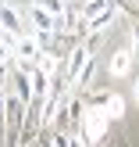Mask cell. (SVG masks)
<instances>
[{
    "mask_svg": "<svg viewBox=\"0 0 139 147\" xmlns=\"http://www.w3.org/2000/svg\"><path fill=\"white\" fill-rule=\"evenodd\" d=\"M111 122L114 119L107 111H100V108H86V119H78V129H82V133L75 136V144H100Z\"/></svg>",
    "mask_w": 139,
    "mask_h": 147,
    "instance_id": "6da1fadb",
    "label": "cell"
},
{
    "mask_svg": "<svg viewBox=\"0 0 139 147\" xmlns=\"http://www.w3.org/2000/svg\"><path fill=\"white\" fill-rule=\"evenodd\" d=\"M25 100L21 97H4V111H7V136H4V144H18V136H21V122H25Z\"/></svg>",
    "mask_w": 139,
    "mask_h": 147,
    "instance_id": "7a4b0ae2",
    "label": "cell"
},
{
    "mask_svg": "<svg viewBox=\"0 0 139 147\" xmlns=\"http://www.w3.org/2000/svg\"><path fill=\"white\" fill-rule=\"evenodd\" d=\"M11 54L18 57V65H29V61H36V57H39V43H36V40H25V36H18V40L11 43Z\"/></svg>",
    "mask_w": 139,
    "mask_h": 147,
    "instance_id": "3957f363",
    "label": "cell"
},
{
    "mask_svg": "<svg viewBox=\"0 0 139 147\" xmlns=\"http://www.w3.org/2000/svg\"><path fill=\"white\" fill-rule=\"evenodd\" d=\"M86 61H89V50H86V47H71V54L64 57L61 65H64V72H68L71 79H78V72L86 68Z\"/></svg>",
    "mask_w": 139,
    "mask_h": 147,
    "instance_id": "277c9868",
    "label": "cell"
},
{
    "mask_svg": "<svg viewBox=\"0 0 139 147\" xmlns=\"http://www.w3.org/2000/svg\"><path fill=\"white\" fill-rule=\"evenodd\" d=\"M29 18H32V25L39 29V32H50V29H57V22H61V18H57V14L43 11L39 4H32V7H29Z\"/></svg>",
    "mask_w": 139,
    "mask_h": 147,
    "instance_id": "5b68a950",
    "label": "cell"
},
{
    "mask_svg": "<svg viewBox=\"0 0 139 147\" xmlns=\"http://www.w3.org/2000/svg\"><path fill=\"white\" fill-rule=\"evenodd\" d=\"M11 86H14V97H21L25 104L32 100V86H29V72L21 68V65H18V72L11 76Z\"/></svg>",
    "mask_w": 139,
    "mask_h": 147,
    "instance_id": "8992f818",
    "label": "cell"
},
{
    "mask_svg": "<svg viewBox=\"0 0 139 147\" xmlns=\"http://www.w3.org/2000/svg\"><path fill=\"white\" fill-rule=\"evenodd\" d=\"M111 18H114V4H111V7H104L100 14H93V18L86 22V32H104V29L111 25Z\"/></svg>",
    "mask_w": 139,
    "mask_h": 147,
    "instance_id": "52a82bcc",
    "label": "cell"
},
{
    "mask_svg": "<svg viewBox=\"0 0 139 147\" xmlns=\"http://www.w3.org/2000/svg\"><path fill=\"white\" fill-rule=\"evenodd\" d=\"M128 68H132V50H118L111 57V72L114 76H128Z\"/></svg>",
    "mask_w": 139,
    "mask_h": 147,
    "instance_id": "ba28073f",
    "label": "cell"
},
{
    "mask_svg": "<svg viewBox=\"0 0 139 147\" xmlns=\"http://www.w3.org/2000/svg\"><path fill=\"white\" fill-rule=\"evenodd\" d=\"M111 4H114V0H89L86 7H78V18H82V25H86V22L93 18V14H100L104 7H111Z\"/></svg>",
    "mask_w": 139,
    "mask_h": 147,
    "instance_id": "9c48e42d",
    "label": "cell"
},
{
    "mask_svg": "<svg viewBox=\"0 0 139 147\" xmlns=\"http://www.w3.org/2000/svg\"><path fill=\"white\" fill-rule=\"evenodd\" d=\"M32 4H39L43 11H50V14H57V18H61V14H64V0H32Z\"/></svg>",
    "mask_w": 139,
    "mask_h": 147,
    "instance_id": "30bf717a",
    "label": "cell"
},
{
    "mask_svg": "<svg viewBox=\"0 0 139 147\" xmlns=\"http://www.w3.org/2000/svg\"><path fill=\"white\" fill-rule=\"evenodd\" d=\"M132 43H136V54H139V22L132 25Z\"/></svg>",
    "mask_w": 139,
    "mask_h": 147,
    "instance_id": "8fae6325",
    "label": "cell"
},
{
    "mask_svg": "<svg viewBox=\"0 0 139 147\" xmlns=\"http://www.w3.org/2000/svg\"><path fill=\"white\" fill-rule=\"evenodd\" d=\"M136 97H139V79H136Z\"/></svg>",
    "mask_w": 139,
    "mask_h": 147,
    "instance_id": "7c38bea8",
    "label": "cell"
}]
</instances>
